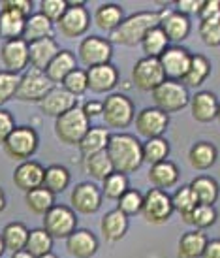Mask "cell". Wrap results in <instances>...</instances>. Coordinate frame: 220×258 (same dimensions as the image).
<instances>
[{
	"instance_id": "f546056e",
	"label": "cell",
	"mask_w": 220,
	"mask_h": 258,
	"mask_svg": "<svg viewBox=\"0 0 220 258\" xmlns=\"http://www.w3.org/2000/svg\"><path fill=\"white\" fill-rule=\"evenodd\" d=\"M207 236L201 230H192L181 236L179 239V258H201L207 245Z\"/></svg>"
},
{
	"instance_id": "f1b7e54d",
	"label": "cell",
	"mask_w": 220,
	"mask_h": 258,
	"mask_svg": "<svg viewBox=\"0 0 220 258\" xmlns=\"http://www.w3.org/2000/svg\"><path fill=\"white\" fill-rule=\"evenodd\" d=\"M29 232L30 230L23 222H10V224H6L2 234H0L6 251L12 252V254L25 251L27 241H29Z\"/></svg>"
},
{
	"instance_id": "bcb514c9",
	"label": "cell",
	"mask_w": 220,
	"mask_h": 258,
	"mask_svg": "<svg viewBox=\"0 0 220 258\" xmlns=\"http://www.w3.org/2000/svg\"><path fill=\"white\" fill-rule=\"evenodd\" d=\"M141 208H143V194L137 188H128L126 192L119 198V208L117 209L121 213H124L126 217H132L141 213Z\"/></svg>"
},
{
	"instance_id": "7c38bea8",
	"label": "cell",
	"mask_w": 220,
	"mask_h": 258,
	"mask_svg": "<svg viewBox=\"0 0 220 258\" xmlns=\"http://www.w3.org/2000/svg\"><path fill=\"white\" fill-rule=\"evenodd\" d=\"M111 57H113V45L106 38L87 36L83 42L79 43V60L87 68L109 64Z\"/></svg>"
},
{
	"instance_id": "680465c9",
	"label": "cell",
	"mask_w": 220,
	"mask_h": 258,
	"mask_svg": "<svg viewBox=\"0 0 220 258\" xmlns=\"http://www.w3.org/2000/svg\"><path fill=\"white\" fill-rule=\"evenodd\" d=\"M12 258H34L30 252L27 251H21V252H15V254H12Z\"/></svg>"
},
{
	"instance_id": "6125c7cd",
	"label": "cell",
	"mask_w": 220,
	"mask_h": 258,
	"mask_svg": "<svg viewBox=\"0 0 220 258\" xmlns=\"http://www.w3.org/2000/svg\"><path fill=\"white\" fill-rule=\"evenodd\" d=\"M216 121L220 122V102H218V111H216Z\"/></svg>"
},
{
	"instance_id": "d6a6232c",
	"label": "cell",
	"mask_w": 220,
	"mask_h": 258,
	"mask_svg": "<svg viewBox=\"0 0 220 258\" xmlns=\"http://www.w3.org/2000/svg\"><path fill=\"white\" fill-rule=\"evenodd\" d=\"M43 38H53V23L49 19H45L38 12V14H32L27 19L23 40L27 43H32V42H38V40H43Z\"/></svg>"
},
{
	"instance_id": "ee69618b",
	"label": "cell",
	"mask_w": 220,
	"mask_h": 258,
	"mask_svg": "<svg viewBox=\"0 0 220 258\" xmlns=\"http://www.w3.org/2000/svg\"><path fill=\"white\" fill-rule=\"evenodd\" d=\"M128 188V177L124 173H119V172H113L109 177L104 179V185H102V196H106L109 200H117L121 198L122 194L126 192Z\"/></svg>"
},
{
	"instance_id": "91938a15",
	"label": "cell",
	"mask_w": 220,
	"mask_h": 258,
	"mask_svg": "<svg viewBox=\"0 0 220 258\" xmlns=\"http://www.w3.org/2000/svg\"><path fill=\"white\" fill-rule=\"evenodd\" d=\"M4 252H6V247H4V241H2V236H0V258H2Z\"/></svg>"
},
{
	"instance_id": "cb8c5ba5",
	"label": "cell",
	"mask_w": 220,
	"mask_h": 258,
	"mask_svg": "<svg viewBox=\"0 0 220 258\" xmlns=\"http://www.w3.org/2000/svg\"><path fill=\"white\" fill-rule=\"evenodd\" d=\"M78 68V58L76 55L68 49H60L58 55L49 62V66L45 68V76L49 78L51 83H62L64 78L70 72H74Z\"/></svg>"
},
{
	"instance_id": "ac0fdd59",
	"label": "cell",
	"mask_w": 220,
	"mask_h": 258,
	"mask_svg": "<svg viewBox=\"0 0 220 258\" xmlns=\"http://www.w3.org/2000/svg\"><path fill=\"white\" fill-rule=\"evenodd\" d=\"M78 98L70 94L68 91H64L62 87H53L49 93L45 94V98L40 102V109L47 117H60L66 111H70L71 108H76L78 104Z\"/></svg>"
},
{
	"instance_id": "4fadbf2b",
	"label": "cell",
	"mask_w": 220,
	"mask_h": 258,
	"mask_svg": "<svg viewBox=\"0 0 220 258\" xmlns=\"http://www.w3.org/2000/svg\"><path fill=\"white\" fill-rule=\"evenodd\" d=\"M192 55L183 45H170L164 51V55L158 60L162 64V70L166 74V79L170 81H183V78L188 72Z\"/></svg>"
},
{
	"instance_id": "e0dca14e",
	"label": "cell",
	"mask_w": 220,
	"mask_h": 258,
	"mask_svg": "<svg viewBox=\"0 0 220 258\" xmlns=\"http://www.w3.org/2000/svg\"><path fill=\"white\" fill-rule=\"evenodd\" d=\"M87 83H89V89L96 94L109 93L119 83V70L111 62L87 68Z\"/></svg>"
},
{
	"instance_id": "9f6ffc18",
	"label": "cell",
	"mask_w": 220,
	"mask_h": 258,
	"mask_svg": "<svg viewBox=\"0 0 220 258\" xmlns=\"http://www.w3.org/2000/svg\"><path fill=\"white\" fill-rule=\"evenodd\" d=\"M201 258H220V239H211V241H207L205 251H203Z\"/></svg>"
},
{
	"instance_id": "b9f144b4",
	"label": "cell",
	"mask_w": 220,
	"mask_h": 258,
	"mask_svg": "<svg viewBox=\"0 0 220 258\" xmlns=\"http://www.w3.org/2000/svg\"><path fill=\"white\" fill-rule=\"evenodd\" d=\"M216 219H218V213H216V209L213 206H201V204H198L190 215L185 217L183 221L186 224L196 226V230H205V228H211L214 222H216Z\"/></svg>"
},
{
	"instance_id": "4dcf8cb0",
	"label": "cell",
	"mask_w": 220,
	"mask_h": 258,
	"mask_svg": "<svg viewBox=\"0 0 220 258\" xmlns=\"http://www.w3.org/2000/svg\"><path fill=\"white\" fill-rule=\"evenodd\" d=\"M27 17L12 10L0 12V36L4 40H19L25 34Z\"/></svg>"
},
{
	"instance_id": "5b68a950",
	"label": "cell",
	"mask_w": 220,
	"mask_h": 258,
	"mask_svg": "<svg viewBox=\"0 0 220 258\" xmlns=\"http://www.w3.org/2000/svg\"><path fill=\"white\" fill-rule=\"evenodd\" d=\"M102 119L109 128H126L134 121V102L126 94L115 93L104 100Z\"/></svg>"
},
{
	"instance_id": "ab89813d",
	"label": "cell",
	"mask_w": 220,
	"mask_h": 258,
	"mask_svg": "<svg viewBox=\"0 0 220 258\" xmlns=\"http://www.w3.org/2000/svg\"><path fill=\"white\" fill-rule=\"evenodd\" d=\"M53 249V237L45 232L43 228H34L29 232V241H27V247L25 251L30 252L34 258H40L43 254L51 252Z\"/></svg>"
},
{
	"instance_id": "94428289",
	"label": "cell",
	"mask_w": 220,
	"mask_h": 258,
	"mask_svg": "<svg viewBox=\"0 0 220 258\" xmlns=\"http://www.w3.org/2000/svg\"><path fill=\"white\" fill-rule=\"evenodd\" d=\"M40 258H57L53 252H47V254H43V256H40Z\"/></svg>"
},
{
	"instance_id": "9a60e30c",
	"label": "cell",
	"mask_w": 220,
	"mask_h": 258,
	"mask_svg": "<svg viewBox=\"0 0 220 258\" xmlns=\"http://www.w3.org/2000/svg\"><path fill=\"white\" fill-rule=\"evenodd\" d=\"M0 60L4 70L19 74L29 66V43L23 38L19 40H6L0 47Z\"/></svg>"
},
{
	"instance_id": "484cf974",
	"label": "cell",
	"mask_w": 220,
	"mask_h": 258,
	"mask_svg": "<svg viewBox=\"0 0 220 258\" xmlns=\"http://www.w3.org/2000/svg\"><path fill=\"white\" fill-rule=\"evenodd\" d=\"M149 181L155 185V188H160V190H168L171 186H175L179 181L177 164L170 162V160L153 164L149 170Z\"/></svg>"
},
{
	"instance_id": "8992f818",
	"label": "cell",
	"mask_w": 220,
	"mask_h": 258,
	"mask_svg": "<svg viewBox=\"0 0 220 258\" xmlns=\"http://www.w3.org/2000/svg\"><path fill=\"white\" fill-rule=\"evenodd\" d=\"M43 230L53 239H68L78 230L76 211L68 206H53L43 215Z\"/></svg>"
},
{
	"instance_id": "e575fe53",
	"label": "cell",
	"mask_w": 220,
	"mask_h": 258,
	"mask_svg": "<svg viewBox=\"0 0 220 258\" xmlns=\"http://www.w3.org/2000/svg\"><path fill=\"white\" fill-rule=\"evenodd\" d=\"M211 74V62L205 55H192L190 58V66H188V72L183 78V85L188 89V87H199Z\"/></svg>"
},
{
	"instance_id": "1f68e13d",
	"label": "cell",
	"mask_w": 220,
	"mask_h": 258,
	"mask_svg": "<svg viewBox=\"0 0 220 258\" xmlns=\"http://www.w3.org/2000/svg\"><path fill=\"white\" fill-rule=\"evenodd\" d=\"M188 186L201 206H214V202L218 200V183L209 175H199Z\"/></svg>"
},
{
	"instance_id": "7bdbcfd3",
	"label": "cell",
	"mask_w": 220,
	"mask_h": 258,
	"mask_svg": "<svg viewBox=\"0 0 220 258\" xmlns=\"http://www.w3.org/2000/svg\"><path fill=\"white\" fill-rule=\"evenodd\" d=\"M171 204H173V211H177L179 215L185 219L198 206V200H196V196H194L190 186L186 185V186H181L177 192L171 196Z\"/></svg>"
},
{
	"instance_id": "d4e9b609",
	"label": "cell",
	"mask_w": 220,
	"mask_h": 258,
	"mask_svg": "<svg viewBox=\"0 0 220 258\" xmlns=\"http://www.w3.org/2000/svg\"><path fill=\"white\" fill-rule=\"evenodd\" d=\"M102 236L106 237V241L115 243L121 241L128 232V217L121 213L119 209H113L102 217Z\"/></svg>"
},
{
	"instance_id": "db71d44e",
	"label": "cell",
	"mask_w": 220,
	"mask_h": 258,
	"mask_svg": "<svg viewBox=\"0 0 220 258\" xmlns=\"http://www.w3.org/2000/svg\"><path fill=\"white\" fill-rule=\"evenodd\" d=\"M201 4H203V0H179L177 12L188 17V15H192V14H199Z\"/></svg>"
},
{
	"instance_id": "60d3db41",
	"label": "cell",
	"mask_w": 220,
	"mask_h": 258,
	"mask_svg": "<svg viewBox=\"0 0 220 258\" xmlns=\"http://www.w3.org/2000/svg\"><path fill=\"white\" fill-rule=\"evenodd\" d=\"M170 155V144L164 138H151L143 144V162H149L151 166L164 162Z\"/></svg>"
},
{
	"instance_id": "8d00e7d4",
	"label": "cell",
	"mask_w": 220,
	"mask_h": 258,
	"mask_svg": "<svg viewBox=\"0 0 220 258\" xmlns=\"http://www.w3.org/2000/svg\"><path fill=\"white\" fill-rule=\"evenodd\" d=\"M25 202L29 211H32L34 215H45L53 206H55V194L49 192L45 186H38L34 190H29L25 194Z\"/></svg>"
},
{
	"instance_id": "3957f363",
	"label": "cell",
	"mask_w": 220,
	"mask_h": 258,
	"mask_svg": "<svg viewBox=\"0 0 220 258\" xmlns=\"http://www.w3.org/2000/svg\"><path fill=\"white\" fill-rule=\"evenodd\" d=\"M89 128H91V119L83 113L79 106L55 119V134L66 145H78L89 132Z\"/></svg>"
},
{
	"instance_id": "7dc6e473",
	"label": "cell",
	"mask_w": 220,
	"mask_h": 258,
	"mask_svg": "<svg viewBox=\"0 0 220 258\" xmlns=\"http://www.w3.org/2000/svg\"><path fill=\"white\" fill-rule=\"evenodd\" d=\"M19 81H21V76H19V74L0 70V106L14 98L15 91H17V87H19Z\"/></svg>"
},
{
	"instance_id": "ffe728a7",
	"label": "cell",
	"mask_w": 220,
	"mask_h": 258,
	"mask_svg": "<svg viewBox=\"0 0 220 258\" xmlns=\"http://www.w3.org/2000/svg\"><path fill=\"white\" fill-rule=\"evenodd\" d=\"M58 51L60 47L53 38H43V40L29 43V64L32 66V70L45 72V68L57 57Z\"/></svg>"
},
{
	"instance_id": "5bb4252c",
	"label": "cell",
	"mask_w": 220,
	"mask_h": 258,
	"mask_svg": "<svg viewBox=\"0 0 220 258\" xmlns=\"http://www.w3.org/2000/svg\"><path fill=\"white\" fill-rule=\"evenodd\" d=\"M70 202L74 211L83 213V215H91V213H96L102 206V190L98 188V185H94L91 181L79 183L71 190Z\"/></svg>"
},
{
	"instance_id": "52a82bcc",
	"label": "cell",
	"mask_w": 220,
	"mask_h": 258,
	"mask_svg": "<svg viewBox=\"0 0 220 258\" xmlns=\"http://www.w3.org/2000/svg\"><path fill=\"white\" fill-rule=\"evenodd\" d=\"M38 134H36L34 128L30 126H15V130L8 136V140L4 142V151L10 158L14 160H19V162H25L29 160L32 155L38 149Z\"/></svg>"
},
{
	"instance_id": "603a6c76",
	"label": "cell",
	"mask_w": 220,
	"mask_h": 258,
	"mask_svg": "<svg viewBox=\"0 0 220 258\" xmlns=\"http://www.w3.org/2000/svg\"><path fill=\"white\" fill-rule=\"evenodd\" d=\"M192 117L198 122H211L216 119L218 111V98L209 91H199L190 100Z\"/></svg>"
},
{
	"instance_id": "8fae6325",
	"label": "cell",
	"mask_w": 220,
	"mask_h": 258,
	"mask_svg": "<svg viewBox=\"0 0 220 258\" xmlns=\"http://www.w3.org/2000/svg\"><path fill=\"white\" fill-rule=\"evenodd\" d=\"M51 89H53V83L45 76V72L30 70L21 76L19 87L15 91V98L19 102H38L40 104Z\"/></svg>"
},
{
	"instance_id": "d6986e66",
	"label": "cell",
	"mask_w": 220,
	"mask_h": 258,
	"mask_svg": "<svg viewBox=\"0 0 220 258\" xmlns=\"http://www.w3.org/2000/svg\"><path fill=\"white\" fill-rule=\"evenodd\" d=\"M43 175H45V168L42 164L32 162V160H25L15 168L14 183L19 190L29 192V190H34V188L43 185Z\"/></svg>"
},
{
	"instance_id": "816d5d0a",
	"label": "cell",
	"mask_w": 220,
	"mask_h": 258,
	"mask_svg": "<svg viewBox=\"0 0 220 258\" xmlns=\"http://www.w3.org/2000/svg\"><path fill=\"white\" fill-rule=\"evenodd\" d=\"M15 130V119L8 109L0 108V145H4L8 136Z\"/></svg>"
},
{
	"instance_id": "74e56055",
	"label": "cell",
	"mask_w": 220,
	"mask_h": 258,
	"mask_svg": "<svg viewBox=\"0 0 220 258\" xmlns=\"http://www.w3.org/2000/svg\"><path fill=\"white\" fill-rule=\"evenodd\" d=\"M141 47H143V53H145V57H151V58H160L164 55V51L170 47V40L166 38L164 34V30L160 27H155L153 30H149L145 38H143L141 42Z\"/></svg>"
},
{
	"instance_id": "277c9868",
	"label": "cell",
	"mask_w": 220,
	"mask_h": 258,
	"mask_svg": "<svg viewBox=\"0 0 220 258\" xmlns=\"http://www.w3.org/2000/svg\"><path fill=\"white\" fill-rule=\"evenodd\" d=\"M153 100H155V108H158L164 113H177L183 108L190 104V94L181 81H170L166 79L162 85L157 87L153 91Z\"/></svg>"
},
{
	"instance_id": "836d02e7",
	"label": "cell",
	"mask_w": 220,
	"mask_h": 258,
	"mask_svg": "<svg viewBox=\"0 0 220 258\" xmlns=\"http://www.w3.org/2000/svg\"><path fill=\"white\" fill-rule=\"evenodd\" d=\"M216 158H218V151H216V147L213 144H209V142L194 144L190 153H188L190 166L196 168V170H209L216 162Z\"/></svg>"
},
{
	"instance_id": "83f0119b",
	"label": "cell",
	"mask_w": 220,
	"mask_h": 258,
	"mask_svg": "<svg viewBox=\"0 0 220 258\" xmlns=\"http://www.w3.org/2000/svg\"><path fill=\"white\" fill-rule=\"evenodd\" d=\"M109 138H111V134L107 132V128H104V126H91L89 132L83 136V140L78 144L83 158L96 155L100 151H106L107 144H109Z\"/></svg>"
},
{
	"instance_id": "681fc988",
	"label": "cell",
	"mask_w": 220,
	"mask_h": 258,
	"mask_svg": "<svg viewBox=\"0 0 220 258\" xmlns=\"http://www.w3.org/2000/svg\"><path fill=\"white\" fill-rule=\"evenodd\" d=\"M199 36L205 45L218 47L220 45V19L214 21H201L199 23Z\"/></svg>"
},
{
	"instance_id": "f907efd6",
	"label": "cell",
	"mask_w": 220,
	"mask_h": 258,
	"mask_svg": "<svg viewBox=\"0 0 220 258\" xmlns=\"http://www.w3.org/2000/svg\"><path fill=\"white\" fill-rule=\"evenodd\" d=\"M199 23L201 21H214L220 19V0H205L199 10Z\"/></svg>"
},
{
	"instance_id": "ba28073f",
	"label": "cell",
	"mask_w": 220,
	"mask_h": 258,
	"mask_svg": "<svg viewBox=\"0 0 220 258\" xmlns=\"http://www.w3.org/2000/svg\"><path fill=\"white\" fill-rule=\"evenodd\" d=\"M141 215L151 224H164L166 221H170V217L173 215L171 196L166 190L153 186L149 192L143 194Z\"/></svg>"
},
{
	"instance_id": "9c48e42d",
	"label": "cell",
	"mask_w": 220,
	"mask_h": 258,
	"mask_svg": "<svg viewBox=\"0 0 220 258\" xmlns=\"http://www.w3.org/2000/svg\"><path fill=\"white\" fill-rule=\"evenodd\" d=\"M132 81L143 93H153L157 87H160L166 81V74L162 70L160 60L151 57L139 58L132 70Z\"/></svg>"
},
{
	"instance_id": "c3c4849f",
	"label": "cell",
	"mask_w": 220,
	"mask_h": 258,
	"mask_svg": "<svg viewBox=\"0 0 220 258\" xmlns=\"http://www.w3.org/2000/svg\"><path fill=\"white\" fill-rule=\"evenodd\" d=\"M66 10H68V0H42L40 2V14L51 23H58Z\"/></svg>"
},
{
	"instance_id": "f35d334b",
	"label": "cell",
	"mask_w": 220,
	"mask_h": 258,
	"mask_svg": "<svg viewBox=\"0 0 220 258\" xmlns=\"http://www.w3.org/2000/svg\"><path fill=\"white\" fill-rule=\"evenodd\" d=\"M70 185V172L64 166L53 164L49 168H45V175H43V185L49 192L58 194L64 192Z\"/></svg>"
},
{
	"instance_id": "6f0895ef",
	"label": "cell",
	"mask_w": 220,
	"mask_h": 258,
	"mask_svg": "<svg viewBox=\"0 0 220 258\" xmlns=\"http://www.w3.org/2000/svg\"><path fill=\"white\" fill-rule=\"evenodd\" d=\"M6 209V194H4V190L0 188V213Z\"/></svg>"
},
{
	"instance_id": "44dd1931",
	"label": "cell",
	"mask_w": 220,
	"mask_h": 258,
	"mask_svg": "<svg viewBox=\"0 0 220 258\" xmlns=\"http://www.w3.org/2000/svg\"><path fill=\"white\" fill-rule=\"evenodd\" d=\"M66 251L76 258H91L98 251V239L91 230H76L66 239Z\"/></svg>"
},
{
	"instance_id": "7a4b0ae2",
	"label": "cell",
	"mask_w": 220,
	"mask_h": 258,
	"mask_svg": "<svg viewBox=\"0 0 220 258\" xmlns=\"http://www.w3.org/2000/svg\"><path fill=\"white\" fill-rule=\"evenodd\" d=\"M162 15L164 12H151V10H143V12L130 15L119 25V29L109 34V42L134 47V45L143 42V38L149 30L160 25Z\"/></svg>"
},
{
	"instance_id": "11a10c76",
	"label": "cell",
	"mask_w": 220,
	"mask_h": 258,
	"mask_svg": "<svg viewBox=\"0 0 220 258\" xmlns=\"http://www.w3.org/2000/svg\"><path fill=\"white\" fill-rule=\"evenodd\" d=\"M83 113L89 117V119H93V117H102V109H104V102L102 100H87L83 106Z\"/></svg>"
},
{
	"instance_id": "30bf717a",
	"label": "cell",
	"mask_w": 220,
	"mask_h": 258,
	"mask_svg": "<svg viewBox=\"0 0 220 258\" xmlns=\"http://www.w3.org/2000/svg\"><path fill=\"white\" fill-rule=\"evenodd\" d=\"M91 25V15L87 12L85 2L68 0V10L58 19V29L66 38H78L85 34Z\"/></svg>"
},
{
	"instance_id": "6da1fadb",
	"label": "cell",
	"mask_w": 220,
	"mask_h": 258,
	"mask_svg": "<svg viewBox=\"0 0 220 258\" xmlns=\"http://www.w3.org/2000/svg\"><path fill=\"white\" fill-rule=\"evenodd\" d=\"M107 157L119 173H134L143 164V144L130 134H111L107 144Z\"/></svg>"
},
{
	"instance_id": "4316f807",
	"label": "cell",
	"mask_w": 220,
	"mask_h": 258,
	"mask_svg": "<svg viewBox=\"0 0 220 258\" xmlns=\"http://www.w3.org/2000/svg\"><path fill=\"white\" fill-rule=\"evenodd\" d=\"M122 21H124V12H122V8L119 4H113V2L102 4L94 12V25L100 30H106L109 34L119 29V25Z\"/></svg>"
},
{
	"instance_id": "2e32d148",
	"label": "cell",
	"mask_w": 220,
	"mask_h": 258,
	"mask_svg": "<svg viewBox=\"0 0 220 258\" xmlns=\"http://www.w3.org/2000/svg\"><path fill=\"white\" fill-rule=\"evenodd\" d=\"M170 124V117L168 113L160 111L158 108H145L141 109L137 117H135V130L141 134L143 138H162Z\"/></svg>"
},
{
	"instance_id": "d590c367",
	"label": "cell",
	"mask_w": 220,
	"mask_h": 258,
	"mask_svg": "<svg viewBox=\"0 0 220 258\" xmlns=\"http://www.w3.org/2000/svg\"><path fill=\"white\" fill-rule=\"evenodd\" d=\"M83 168H85V172L91 177H94V179L98 181H104L106 177H109L115 172L113 164H111V160H109L106 151H100L96 155L83 158Z\"/></svg>"
},
{
	"instance_id": "7402d4cb",
	"label": "cell",
	"mask_w": 220,
	"mask_h": 258,
	"mask_svg": "<svg viewBox=\"0 0 220 258\" xmlns=\"http://www.w3.org/2000/svg\"><path fill=\"white\" fill-rule=\"evenodd\" d=\"M164 30L170 42H183L190 34V19L179 12H166L164 10L162 21L158 25Z\"/></svg>"
},
{
	"instance_id": "f5cc1de1",
	"label": "cell",
	"mask_w": 220,
	"mask_h": 258,
	"mask_svg": "<svg viewBox=\"0 0 220 258\" xmlns=\"http://www.w3.org/2000/svg\"><path fill=\"white\" fill-rule=\"evenodd\" d=\"M2 10H12V12H17V14L25 15L29 19L30 12H32V0H4L2 4Z\"/></svg>"
},
{
	"instance_id": "f6af8a7d",
	"label": "cell",
	"mask_w": 220,
	"mask_h": 258,
	"mask_svg": "<svg viewBox=\"0 0 220 258\" xmlns=\"http://www.w3.org/2000/svg\"><path fill=\"white\" fill-rule=\"evenodd\" d=\"M64 91H68L70 94H74L76 98L85 94L89 91V83H87V70H81V68H76L74 72H70L64 81L60 83Z\"/></svg>"
}]
</instances>
